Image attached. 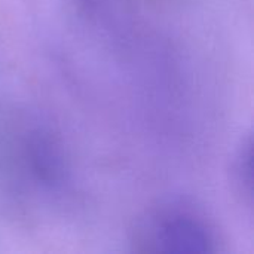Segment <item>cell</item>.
I'll list each match as a JSON object with an SVG mask.
<instances>
[{
	"instance_id": "6da1fadb",
	"label": "cell",
	"mask_w": 254,
	"mask_h": 254,
	"mask_svg": "<svg viewBox=\"0 0 254 254\" xmlns=\"http://www.w3.org/2000/svg\"><path fill=\"white\" fill-rule=\"evenodd\" d=\"M147 241L152 252L167 254H211L216 241L210 228L189 211L170 210L149 225Z\"/></svg>"
},
{
	"instance_id": "7a4b0ae2",
	"label": "cell",
	"mask_w": 254,
	"mask_h": 254,
	"mask_svg": "<svg viewBox=\"0 0 254 254\" xmlns=\"http://www.w3.org/2000/svg\"><path fill=\"white\" fill-rule=\"evenodd\" d=\"M234 180L241 195L247 196L249 204L253 201V143L247 138L240 147L234 162Z\"/></svg>"
}]
</instances>
